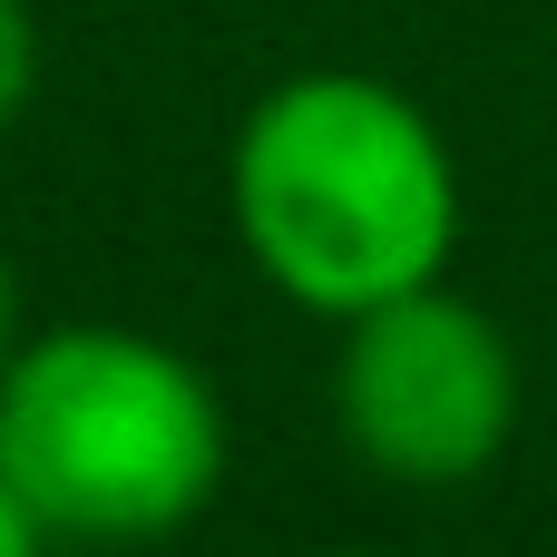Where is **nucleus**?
<instances>
[{"label": "nucleus", "instance_id": "7ed1b4c3", "mask_svg": "<svg viewBox=\"0 0 557 557\" xmlns=\"http://www.w3.org/2000/svg\"><path fill=\"white\" fill-rule=\"evenodd\" d=\"M333 421L362 470H382L401 490H460L519 431V352L450 284L392 294L343 323Z\"/></svg>", "mask_w": 557, "mask_h": 557}, {"label": "nucleus", "instance_id": "f03ea898", "mask_svg": "<svg viewBox=\"0 0 557 557\" xmlns=\"http://www.w3.org/2000/svg\"><path fill=\"white\" fill-rule=\"evenodd\" d=\"M225 392L137 323L29 333L0 372V480L39 539H176L225 490Z\"/></svg>", "mask_w": 557, "mask_h": 557}, {"label": "nucleus", "instance_id": "f257e3e1", "mask_svg": "<svg viewBox=\"0 0 557 557\" xmlns=\"http://www.w3.org/2000/svg\"><path fill=\"white\" fill-rule=\"evenodd\" d=\"M225 215L255 274L304 313H372L460 255V157L431 108L372 69L274 78L225 147Z\"/></svg>", "mask_w": 557, "mask_h": 557}, {"label": "nucleus", "instance_id": "39448f33", "mask_svg": "<svg viewBox=\"0 0 557 557\" xmlns=\"http://www.w3.org/2000/svg\"><path fill=\"white\" fill-rule=\"evenodd\" d=\"M39 548H49V539L29 529V509H20V499H10V480H0V557H39Z\"/></svg>", "mask_w": 557, "mask_h": 557}, {"label": "nucleus", "instance_id": "0eeeda50", "mask_svg": "<svg viewBox=\"0 0 557 557\" xmlns=\"http://www.w3.org/2000/svg\"><path fill=\"white\" fill-rule=\"evenodd\" d=\"M333 557H382V548H333Z\"/></svg>", "mask_w": 557, "mask_h": 557}, {"label": "nucleus", "instance_id": "20e7f679", "mask_svg": "<svg viewBox=\"0 0 557 557\" xmlns=\"http://www.w3.org/2000/svg\"><path fill=\"white\" fill-rule=\"evenodd\" d=\"M29 88H39V20L29 0H0V127L29 108Z\"/></svg>", "mask_w": 557, "mask_h": 557}, {"label": "nucleus", "instance_id": "423d86ee", "mask_svg": "<svg viewBox=\"0 0 557 557\" xmlns=\"http://www.w3.org/2000/svg\"><path fill=\"white\" fill-rule=\"evenodd\" d=\"M10 352H20V294H10V264H0V372H10Z\"/></svg>", "mask_w": 557, "mask_h": 557}]
</instances>
